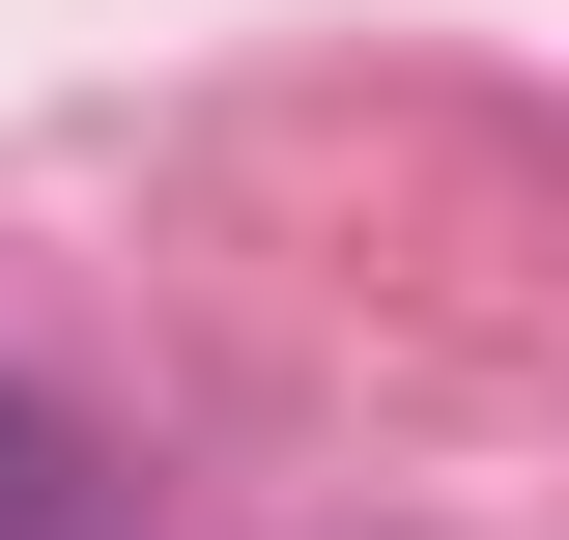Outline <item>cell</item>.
I'll use <instances>...</instances> for the list:
<instances>
[{
    "instance_id": "obj_1",
    "label": "cell",
    "mask_w": 569,
    "mask_h": 540,
    "mask_svg": "<svg viewBox=\"0 0 569 540\" xmlns=\"http://www.w3.org/2000/svg\"><path fill=\"white\" fill-rule=\"evenodd\" d=\"M0 540H58V427H29V399H0Z\"/></svg>"
}]
</instances>
